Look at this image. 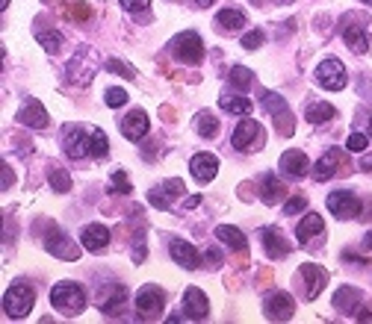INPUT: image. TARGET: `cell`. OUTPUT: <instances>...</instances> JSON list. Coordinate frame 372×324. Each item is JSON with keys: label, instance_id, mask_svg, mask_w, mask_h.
Returning <instances> with one entry per match:
<instances>
[{"label": "cell", "instance_id": "39", "mask_svg": "<svg viewBox=\"0 0 372 324\" xmlns=\"http://www.w3.org/2000/svg\"><path fill=\"white\" fill-rule=\"evenodd\" d=\"M145 257H148L145 227H139V230H136V236H133V263H145Z\"/></svg>", "mask_w": 372, "mask_h": 324}, {"label": "cell", "instance_id": "62", "mask_svg": "<svg viewBox=\"0 0 372 324\" xmlns=\"http://www.w3.org/2000/svg\"><path fill=\"white\" fill-rule=\"evenodd\" d=\"M281 3H287V0H281Z\"/></svg>", "mask_w": 372, "mask_h": 324}, {"label": "cell", "instance_id": "53", "mask_svg": "<svg viewBox=\"0 0 372 324\" xmlns=\"http://www.w3.org/2000/svg\"><path fill=\"white\" fill-rule=\"evenodd\" d=\"M160 115H163V118H166L169 124H171V121L178 118V115H175V109H171V106H163V109H160Z\"/></svg>", "mask_w": 372, "mask_h": 324}, {"label": "cell", "instance_id": "17", "mask_svg": "<svg viewBox=\"0 0 372 324\" xmlns=\"http://www.w3.org/2000/svg\"><path fill=\"white\" fill-rule=\"evenodd\" d=\"M328 209L340 221L343 218H357V216H361V201H357L352 192H331L328 195Z\"/></svg>", "mask_w": 372, "mask_h": 324}, {"label": "cell", "instance_id": "56", "mask_svg": "<svg viewBox=\"0 0 372 324\" xmlns=\"http://www.w3.org/2000/svg\"><path fill=\"white\" fill-rule=\"evenodd\" d=\"M357 321H372V313H357Z\"/></svg>", "mask_w": 372, "mask_h": 324}, {"label": "cell", "instance_id": "44", "mask_svg": "<svg viewBox=\"0 0 372 324\" xmlns=\"http://www.w3.org/2000/svg\"><path fill=\"white\" fill-rule=\"evenodd\" d=\"M263 42H266L263 30H251L248 35H242V47H245V51H257V47L263 44Z\"/></svg>", "mask_w": 372, "mask_h": 324}, {"label": "cell", "instance_id": "61", "mask_svg": "<svg viewBox=\"0 0 372 324\" xmlns=\"http://www.w3.org/2000/svg\"><path fill=\"white\" fill-rule=\"evenodd\" d=\"M369 130H372V118H369Z\"/></svg>", "mask_w": 372, "mask_h": 324}, {"label": "cell", "instance_id": "5", "mask_svg": "<svg viewBox=\"0 0 372 324\" xmlns=\"http://www.w3.org/2000/svg\"><path fill=\"white\" fill-rule=\"evenodd\" d=\"M163 307H166V295L163 289H157V286H145L136 295V316L139 321H157L163 318Z\"/></svg>", "mask_w": 372, "mask_h": 324}, {"label": "cell", "instance_id": "51", "mask_svg": "<svg viewBox=\"0 0 372 324\" xmlns=\"http://www.w3.org/2000/svg\"><path fill=\"white\" fill-rule=\"evenodd\" d=\"M272 277H275V274H272V268H263V271L257 274V283H260V286H266V283H272Z\"/></svg>", "mask_w": 372, "mask_h": 324}, {"label": "cell", "instance_id": "60", "mask_svg": "<svg viewBox=\"0 0 372 324\" xmlns=\"http://www.w3.org/2000/svg\"><path fill=\"white\" fill-rule=\"evenodd\" d=\"M364 3H366V6H372V0H364Z\"/></svg>", "mask_w": 372, "mask_h": 324}, {"label": "cell", "instance_id": "49", "mask_svg": "<svg viewBox=\"0 0 372 324\" xmlns=\"http://www.w3.org/2000/svg\"><path fill=\"white\" fill-rule=\"evenodd\" d=\"M12 142L18 145V154H30V142L24 139V136H12Z\"/></svg>", "mask_w": 372, "mask_h": 324}, {"label": "cell", "instance_id": "20", "mask_svg": "<svg viewBox=\"0 0 372 324\" xmlns=\"http://www.w3.org/2000/svg\"><path fill=\"white\" fill-rule=\"evenodd\" d=\"M260 239H263V248H266V254L272 259H284L293 251V245L284 239V233L278 227H263V230H260Z\"/></svg>", "mask_w": 372, "mask_h": 324}, {"label": "cell", "instance_id": "50", "mask_svg": "<svg viewBox=\"0 0 372 324\" xmlns=\"http://www.w3.org/2000/svg\"><path fill=\"white\" fill-rule=\"evenodd\" d=\"M240 197H242V201H251V197H254V186L251 183H242L240 186Z\"/></svg>", "mask_w": 372, "mask_h": 324}, {"label": "cell", "instance_id": "3", "mask_svg": "<svg viewBox=\"0 0 372 324\" xmlns=\"http://www.w3.org/2000/svg\"><path fill=\"white\" fill-rule=\"evenodd\" d=\"M260 97H263V101H260V104H263V109L272 115V121H275V130L281 136H293L295 133V118H293L287 101H284L281 95H272V92H263Z\"/></svg>", "mask_w": 372, "mask_h": 324}, {"label": "cell", "instance_id": "6", "mask_svg": "<svg viewBox=\"0 0 372 324\" xmlns=\"http://www.w3.org/2000/svg\"><path fill=\"white\" fill-rule=\"evenodd\" d=\"M340 33H343L346 44H349V51H355V54H369L372 39H369L366 27L361 24V15H355V12H352V15H346L340 21Z\"/></svg>", "mask_w": 372, "mask_h": 324}, {"label": "cell", "instance_id": "27", "mask_svg": "<svg viewBox=\"0 0 372 324\" xmlns=\"http://www.w3.org/2000/svg\"><path fill=\"white\" fill-rule=\"evenodd\" d=\"M325 230V224H322V216H304L302 221H299V227H295V236H299V242L302 245H310L313 239H319V233Z\"/></svg>", "mask_w": 372, "mask_h": 324}, {"label": "cell", "instance_id": "26", "mask_svg": "<svg viewBox=\"0 0 372 324\" xmlns=\"http://www.w3.org/2000/svg\"><path fill=\"white\" fill-rule=\"evenodd\" d=\"M307 168H310V162H307V156H304V151H287L281 156V171L287 174V177H304L307 174Z\"/></svg>", "mask_w": 372, "mask_h": 324}, {"label": "cell", "instance_id": "43", "mask_svg": "<svg viewBox=\"0 0 372 324\" xmlns=\"http://www.w3.org/2000/svg\"><path fill=\"white\" fill-rule=\"evenodd\" d=\"M104 101H107V106H124V104H127V92L116 89V86H113V89L104 92Z\"/></svg>", "mask_w": 372, "mask_h": 324}, {"label": "cell", "instance_id": "32", "mask_svg": "<svg viewBox=\"0 0 372 324\" xmlns=\"http://www.w3.org/2000/svg\"><path fill=\"white\" fill-rule=\"evenodd\" d=\"M304 115H307L310 124H325V121H334V118H337V109H334L331 104H310Z\"/></svg>", "mask_w": 372, "mask_h": 324}, {"label": "cell", "instance_id": "48", "mask_svg": "<svg viewBox=\"0 0 372 324\" xmlns=\"http://www.w3.org/2000/svg\"><path fill=\"white\" fill-rule=\"evenodd\" d=\"M343 259H349V263H355V266H364V263H369L366 257H361V254H355V251H343Z\"/></svg>", "mask_w": 372, "mask_h": 324}, {"label": "cell", "instance_id": "15", "mask_svg": "<svg viewBox=\"0 0 372 324\" xmlns=\"http://www.w3.org/2000/svg\"><path fill=\"white\" fill-rule=\"evenodd\" d=\"M266 318L272 321H290L295 316V301L287 295V292H272L266 295Z\"/></svg>", "mask_w": 372, "mask_h": 324}, {"label": "cell", "instance_id": "25", "mask_svg": "<svg viewBox=\"0 0 372 324\" xmlns=\"http://www.w3.org/2000/svg\"><path fill=\"white\" fill-rule=\"evenodd\" d=\"M169 251H171V257H175V263H180L186 271H192V268L201 266V257H198V251H195V248H192L189 242H183V239H171Z\"/></svg>", "mask_w": 372, "mask_h": 324}, {"label": "cell", "instance_id": "8", "mask_svg": "<svg viewBox=\"0 0 372 324\" xmlns=\"http://www.w3.org/2000/svg\"><path fill=\"white\" fill-rule=\"evenodd\" d=\"M263 142H266V133H263V127H260L257 121H240V127L233 130V147L237 151H242V154H248V151H260L263 147Z\"/></svg>", "mask_w": 372, "mask_h": 324}, {"label": "cell", "instance_id": "59", "mask_svg": "<svg viewBox=\"0 0 372 324\" xmlns=\"http://www.w3.org/2000/svg\"><path fill=\"white\" fill-rule=\"evenodd\" d=\"M9 6V0H3V3H0V9H6Z\"/></svg>", "mask_w": 372, "mask_h": 324}, {"label": "cell", "instance_id": "2", "mask_svg": "<svg viewBox=\"0 0 372 324\" xmlns=\"http://www.w3.org/2000/svg\"><path fill=\"white\" fill-rule=\"evenodd\" d=\"M33 304H36V289L24 280L12 283L3 295V309H6L9 318H24L33 309Z\"/></svg>", "mask_w": 372, "mask_h": 324}, {"label": "cell", "instance_id": "19", "mask_svg": "<svg viewBox=\"0 0 372 324\" xmlns=\"http://www.w3.org/2000/svg\"><path fill=\"white\" fill-rule=\"evenodd\" d=\"M15 121L24 124V127L45 130V127H47V112H45V106H42L39 101H36V97H27V101H24V106L18 109Z\"/></svg>", "mask_w": 372, "mask_h": 324}, {"label": "cell", "instance_id": "22", "mask_svg": "<svg viewBox=\"0 0 372 324\" xmlns=\"http://www.w3.org/2000/svg\"><path fill=\"white\" fill-rule=\"evenodd\" d=\"M189 171H192V177L198 183H210L219 171V159L213 154H195L192 162H189Z\"/></svg>", "mask_w": 372, "mask_h": 324}, {"label": "cell", "instance_id": "23", "mask_svg": "<svg viewBox=\"0 0 372 324\" xmlns=\"http://www.w3.org/2000/svg\"><path fill=\"white\" fill-rule=\"evenodd\" d=\"M284 197H287V186H284L275 174H263V177H260V201L275 206L284 201Z\"/></svg>", "mask_w": 372, "mask_h": 324}, {"label": "cell", "instance_id": "41", "mask_svg": "<svg viewBox=\"0 0 372 324\" xmlns=\"http://www.w3.org/2000/svg\"><path fill=\"white\" fill-rule=\"evenodd\" d=\"M113 189H116L118 195H130V192H133L130 177H127V174H124L121 168H118V171H113Z\"/></svg>", "mask_w": 372, "mask_h": 324}, {"label": "cell", "instance_id": "13", "mask_svg": "<svg viewBox=\"0 0 372 324\" xmlns=\"http://www.w3.org/2000/svg\"><path fill=\"white\" fill-rule=\"evenodd\" d=\"M183 192H186L183 180H180V177H171V180H166V183L154 186V189L148 192V201H151L157 209H171V201H175V197H180Z\"/></svg>", "mask_w": 372, "mask_h": 324}, {"label": "cell", "instance_id": "21", "mask_svg": "<svg viewBox=\"0 0 372 324\" xmlns=\"http://www.w3.org/2000/svg\"><path fill=\"white\" fill-rule=\"evenodd\" d=\"M361 301H364V295H361V289H355V286H340V289L334 292V307H337L343 316H355L357 309H361Z\"/></svg>", "mask_w": 372, "mask_h": 324}, {"label": "cell", "instance_id": "30", "mask_svg": "<svg viewBox=\"0 0 372 324\" xmlns=\"http://www.w3.org/2000/svg\"><path fill=\"white\" fill-rule=\"evenodd\" d=\"M216 239H219L222 245H228L231 251H248L245 236H242L237 227H231V224H222V227H216Z\"/></svg>", "mask_w": 372, "mask_h": 324}, {"label": "cell", "instance_id": "12", "mask_svg": "<svg viewBox=\"0 0 372 324\" xmlns=\"http://www.w3.org/2000/svg\"><path fill=\"white\" fill-rule=\"evenodd\" d=\"M62 145H65V154L71 159L92 156V133H86L83 127H68L62 136Z\"/></svg>", "mask_w": 372, "mask_h": 324}, {"label": "cell", "instance_id": "18", "mask_svg": "<svg viewBox=\"0 0 372 324\" xmlns=\"http://www.w3.org/2000/svg\"><path fill=\"white\" fill-rule=\"evenodd\" d=\"M207 313H210L207 295L198 289V286H189V289L183 292V316L189 321H201V318H207Z\"/></svg>", "mask_w": 372, "mask_h": 324}, {"label": "cell", "instance_id": "40", "mask_svg": "<svg viewBox=\"0 0 372 324\" xmlns=\"http://www.w3.org/2000/svg\"><path fill=\"white\" fill-rule=\"evenodd\" d=\"M107 71L118 74V77H124V80H133L136 77V68L133 65H124L121 59H107Z\"/></svg>", "mask_w": 372, "mask_h": 324}, {"label": "cell", "instance_id": "1", "mask_svg": "<svg viewBox=\"0 0 372 324\" xmlns=\"http://www.w3.org/2000/svg\"><path fill=\"white\" fill-rule=\"evenodd\" d=\"M51 304L59 309L62 316H80L83 307H86V295L77 283L71 280H62L51 289Z\"/></svg>", "mask_w": 372, "mask_h": 324}, {"label": "cell", "instance_id": "57", "mask_svg": "<svg viewBox=\"0 0 372 324\" xmlns=\"http://www.w3.org/2000/svg\"><path fill=\"white\" fill-rule=\"evenodd\" d=\"M192 3H195V6H201V9H204V6H210V3H213V0H192Z\"/></svg>", "mask_w": 372, "mask_h": 324}, {"label": "cell", "instance_id": "24", "mask_svg": "<svg viewBox=\"0 0 372 324\" xmlns=\"http://www.w3.org/2000/svg\"><path fill=\"white\" fill-rule=\"evenodd\" d=\"M80 239H83L86 251L101 254V251H107V245H109V230L104 227V224H89V227H83Z\"/></svg>", "mask_w": 372, "mask_h": 324}, {"label": "cell", "instance_id": "54", "mask_svg": "<svg viewBox=\"0 0 372 324\" xmlns=\"http://www.w3.org/2000/svg\"><path fill=\"white\" fill-rule=\"evenodd\" d=\"M198 204H201V195H192V197H186V206H198Z\"/></svg>", "mask_w": 372, "mask_h": 324}, {"label": "cell", "instance_id": "31", "mask_svg": "<svg viewBox=\"0 0 372 324\" xmlns=\"http://www.w3.org/2000/svg\"><path fill=\"white\" fill-rule=\"evenodd\" d=\"M240 27H245V15L240 9H222L216 15V30H228V33H237Z\"/></svg>", "mask_w": 372, "mask_h": 324}, {"label": "cell", "instance_id": "16", "mask_svg": "<svg viewBox=\"0 0 372 324\" xmlns=\"http://www.w3.org/2000/svg\"><path fill=\"white\" fill-rule=\"evenodd\" d=\"M148 115H145V109H133V112H127L121 121H118V130H121V136L124 139H130V142H142L145 139V133H148Z\"/></svg>", "mask_w": 372, "mask_h": 324}, {"label": "cell", "instance_id": "45", "mask_svg": "<svg viewBox=\"0 0 372 324\" xmlns=\"http://www.w3.org/2000/svg\"><path fill=\"white\" fill-rule=\"evenodd\" d=\"M366 136L364 133H352L349 136V151H366Z\"/></svg>", "mask_w": 372, "mask_h": 324}, {"label": "cell", "instance_id": "55", "mask_svg": "<svg viewBox=\"0 0 372 324\" xmlns=\"http://www.w3.org/2000/svg\"><path fill=\"white\" fill-rule=\"evenodd\" d=\"M361 168H364V171H372V156H364V162H361Z\"/></svg>", "mask_w": 372, "mask_h": 324}, {"label": "cell", "instance_id": "9", "mask_svg": "<svg viewBox=\"0 0 372 324\" xmlns=\"http://www.w3.org/2000/svg\"><path fill=\"white\" fill-rule=\"evenodd\" d=\"M316 83L328 92H340L343 86L349 83V74H346L340 59H325V62H319V68H316Z\"/></svg>", "mask_w": 372, "mask_h": 324}, {"label": "cell", "instance_id": "36", "mask_svg": "<svg viewBox=\"0 0 372 324\" xmlns=\"http://www.w3.org/2000/svg\"><path fill=\"white\" fill-rule=\"evenodd\" d=\"M47 180H51V189L54 192H71V177H68L65 168L51 165V168H47Z\"/></svg>", "mask_w": 372, "mask_h": 324}, {"label": "cell", "instance_id": "28", "mask_svg": "<svg viewBox=\"0 0 372 324\" xmlns=\"http://www.w3.org/2000/svg\"><path fill=\"white\" fill-rule=\"evenodd\" d=\"M83 56H86V47H80V54L74 56V62L68 65V83H74V86H86V83H92V74H95V68H92V62H86V65L80 68Z\"/></svg>", "mask_w": 372, "mask_h": 324}, {"label": "cell", "instance_id": "34", "mask_svg": "<svg viewBox=\"0 0 372 324\" xmlns=\"http://www.w3.org/2000/svg\"><path fill=\"white\" fill-rule=\"evenodd\" d=\"M195 130L204 136V139H213V136L219 133V121L213 112H198L195 115Z\"/></svg>", "mask_w": 372, "mask_h": 324}, {"label": "cell", "instance_id": "47", "mask_svg": "<svg viewBox=\"0 0 372 324\" xmlns=\"http://www.w3.org/2000/svg\"><path fill=\"white\" fill-rule=\"evenodd\" d=\"M204 259H207V263H204L207 268H219V266H222V254L216 251V248H213V251H207Z\"/></svg>", "mask_w": 372, "mask_h": 324}, {"label": "cell", "instance_id": "42", "mask_svg": "<svg viewBox=\"0 0 372 324\" xmlns=\"http://www.w3.org/2000/svg\"><path fill=\"white\" fill-rule=\"evenodd\" d=\"M304 206H307V197L304 195H293L290 201L284 204V216H299Z\"/></svg>", "mask_w": 372, "mask_h": 324}, {"label": "cell", "instance_id": "10", "mask_svg": "<svg viewBox=\"0 0 372 324\" xmlns=\"http://www.w3.org/2000/svg\"><path fill=\"white\" fill-rule=\"evenodd\" d=\"M299 280L304 286V298H307V301H316L319 292L325 289V283H328V271L319 268L316 263H304L299 268Z\"/></svg>", "mask_w": 372, "mask_h": 324}, {"label": "cell", "instance_id": "33", "mask_svg": "<svg viewBox=\"0 0 372 324\" xmlns=\"http://www.w3.org/2000/svg\"><path fill=\"white\" fill-rule=\"evenodd\" d=\"M219 106L231 112V115H248V112H251V101H248V97H233V95L219 97Z\"/></svg>", "mask_w": 372, "mask_h": 324}, {"label": "cell", "instance_id": "29", "mask_svg": "<svg viewBox=\"0 0 372 324\" xmlns=\"http://www.w3.org/2000/svg\"><path fill=\"white\" fill-rule=\"evenodd\" d=\"M59 15L71 24H83V21L92 18V9H89V3H83V0H65L59 9Z\"/></svg>", "mask_w": 372, "mask_h": 324}, {"label": "cell", "instance_id": "52", "mask_svg": "<svg viewBox=\"0 0 372 324\" xmlns=\"http://www.w3.org/2000/svg\"><path fill=\"white\" fill-rule=\"evenodd\" d=\"M12 180H15V174L9 171V165H3V192H9V186H12Z\"/></svg>", "mask_w": 372, "mask_h": 324}, {"label": "cell", "instance_id": "14", "mask_svg": "<svg viewBox=\"0 0 372 324\" xmlns=\"http://www.w3.org/2000/svg\"><path fill=\"white\" fill-rule=\"evenodd\" d=\"M45 248H47V254L59 257V259H77L80 257V248L74 245L62 230H56V227H51V233L45 236Z\"/></svg>", "mask_w": 372, "mask_h": 324}, {"label": "cell", "instance_id": "4", "mask_svg": "<svg viewBox=\"0 0 372 324\" xmlns=\"http://www.w3.org/2000/svg\"><path fill=\"white\" fill-rule=\"evenodd\" d=\"M171 56H175L178 62H186V65H198V62L204 59V42L201 35L186 30L180 33L175 42H171Z\"/></svg>", "mask_w": 372, "mask_h": 324}, {"label": "cell", "instance_id": "38", "mask_svg": "<svg viewBox=\"0 0 372 324\" xmlns=\"http://www.w3.org/2000/svg\"><path fill=\"white\" fill-rule=\"evenodd\" d=\"M109 154V139H107V133L104 130H92V156H98V159H104Z\"/></svg>", "mask_w": 372, "mask_h": 324}, {"label": "cell", "instance_id": "35", "mask_svg": "<svg viewBox=\"0 0 372 324\" xmlns=\"http://www.w3.org/2000/svg\"><path fill=\"white\" fill-rule=\"evenodd\" d=\"M36 39H39V44L45 47L47 54H56L62 47V35L56 30H47V27H36Z\"/></svg>", "mask_w": 372, "mask_h": 324}, {"label": "cell", "instance_id": "37", "mask_svg": "<svg viewBox=\"0 0 372 324\" xmlns=\"http://www.w3.org/2000/svg\"><path fill=\"white\" fill-rule=\"evenodd\" d=\"M228 77H231V83L237 86V89H242V92H248V89H251V83H254V74L248 71V68H242V65H233Z\"/></svg>", "mask_w": 372, "mask_h": 324}, {"label": "cell", "instance_id": "58", "mask_svg": "<svg viewBox=\"0 0 372 324\" xmlns=\"http://www.w3.org/2000/svg\"><path fill=\"white\" fill-rule=\"evenodd\" d=\"M364 245H366V248H372V233H369V236H366V239H364Z\"/></svg>", "mask_w": 372, "mask_h": 324}, {"label": "cell", "instance_id": "46", "mask_svg": "<svg viewBox=\"0 0 372 324\" xmlns=\"http://www.w3.org/2000/svg\"><path fill=\"white\" fill-rule=\"evenodd\" d=\"M121 6L130 9V12H145L148 6H151V0H121Z\"/></svg>", "mask_w": 372, "mask_h": 324}, {"label": "cell", "instance_id": "11", "mask_svg": "<svg viewBox=\"0 0 372 324\" xmlns=\"http://www.w3.org/2000/svg\"><path fill=\"white\" fill-rule=\"evenodd\" d=\"M337 171H343V174H349L352 168H349V162H346V156H343V151L340 147H331V151L322 156L319 162H316V168H313V177L319 180V183H325V180H331Z\"/></svg>", "mask_w": 372, "mask_h": 324}, {"label": "cell", "instance_id": "7", "mask_svg": "<svg viewBox=\"0 0 372 324\" xmlns=\"http://www.w3.org/2000/svg\"><path fill=\"white\" fill-rule=\"evenodd\" d=\"M98 309H101L104 316L109 318H121L124 316V309H127V286H121V283H113V286H107V289L98 292Z\"/></svg>", "mask_w": 372, "mask_h": 324}]
</instances>
